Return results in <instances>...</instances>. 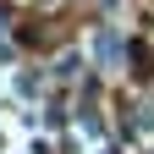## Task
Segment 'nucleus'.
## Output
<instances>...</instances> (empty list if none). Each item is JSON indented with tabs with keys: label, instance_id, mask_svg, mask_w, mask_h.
<instances>
[{
	"label": "nucleus",
	"instance_id": "nucleus-1",
	"mask_svg": "<svg viewBox=\"0 0 154 154\" xmlns=\"http://www.w3.org/2000/svg\"><path fill=\"white\" fill-rule=\"evenodd\" d=\"M94 61H99V66H121V33H116V28L94 33Z\"/></svg>",
	"mask_w": 154,
	"mask_h": 154
},
{
	"label": "nucleus",
	"instance_id": "nucleus-2",
	"mask_svg": "<svg viewBox=\"0 0 154 154\" xmlns=\"http://www.w3.org/2000/svg\"><path fill=\"white\" fill-rule=\"evenodd\" d=\"M55 77H77V55H61L55 61Z\"/></svg>",
	"mask_w": 154,
	"mask_h": 154
}]
</instances>
